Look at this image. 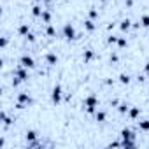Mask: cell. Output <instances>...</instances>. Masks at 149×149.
Instances as JSON below:
<instances>
[{"mask_svg":"<svg viewBox=\"0 0 149 149\" xmlns=\"http://www.w3.org/2000/svg\"><path fill=\"white\" fill-rule=\"evenodd\" d=\"M46 32H47V35H51V37H53V35H54V33H56V32H54V28H53V26H51V25H49V26H47V30H46Z\"/></svg>","mask_w":149,"mask_h":149,"instance_id":"d4e9b609","label":"cell"},{"mask_svg":"<svg viewBox=\"0 0 149 149\" xmlns=\"http://www.w3.org/2000/svg\"><path fill=\"white\" fill-rule=\"evenodd\" d=\"M93 56H95V53H93L91 49H86V51H84V54H83L84 61H91V60H93Z\"/></svg>","mask_w":149,"mask_h":149,"instance_id":"9a60e30c","label":"cell"},{"mask_svg":"<svg viewBox=\"0 0 149 149\" xmlns=\"http://www.w3.org/2000/svg\"><path fill=\"white\" fill-rule=\"evenodd\" d=\"M33 2H40V0H33Z\"/></svg>","mask_w":149,"mask_h":149,"instance_id":"f546056e","label":"cell"},{"mask_svg":"<svg viewBox=\"0 0 149 149\" xmlns=\"http://www.w3.org/2000/svg\"><path fill=\"white\" fill-rule=\"evenodd\" d=\"M63 35H65L68 40H72V39H76V37H77L76 28H74L70 23H65V26H63Z\"/></svg>","mask_w":149,"mask_h":149,"instance_id":"3957f363","label":"cell"},{"mask_svg":"<svg viewBox=\"0 0 149 149\" xmlns=\"http://www.w3.org/2000/svg\"><path fill=\"white\" fill-rule=\"evenodd\" d=\"M46 61L51 63V65H54V63L58 61V56H56L54 53H47V54H46Z\"/></svg>","mask_w":149,"mask_h":149,"instance_id":"9c48e42d","label":"cell"},{"mask_svg":"<svg viewBox=\"0 0 149 149\" xmlns=\"http://www.w3.org/2000/svg\"><path fill=\"white\" fill-rule=\"evenodd\" d=\"M139 128L142 132H149V119H144V121H139Z\"/></svg>","mask_w":149,"mask_h":149,"instance_id":"2e32d148","label":"cell"},{"mask_svg":"<svg viewBox=\"0 0 149 149\" xmlns=\"http://www.w3.org/2000/svg\"><path fill=\"white\" fill-rule=\"evenodd\" d=\"M144 70H146V72H147V74H149V61H147V63H146V67H144Z\"/></svg>","mask_w":149,"mask_h":149,"instance_id":"f1b7e54d","label":"cell"},{"mask_svg":"<svg viewBox=\"0 0 149 149\" xmlns=\"http://www.w3.org/2000/svg\"><path fill=\"white\" fill-rule=\"evenodd\" d=\"M7 42H9V40H7V37H4V39H2V42H0V46L6 47V46H7Z\"/></svg>","mask_w":149,"mask_h":149,"instance_id":"4316f807","label":"cell"},{"mask_svg":"<svg viewBox=\"0 0 149 149\" xmlns=\"http://www.w3.org/2000/svg\"><path fill=\"white\" fill-rule=\"evenodd\" d=\"M128 116H130L132 119L139 118V116H140V107H130V109H128Z\"/></svg>","mask_w":149,"mask_h":149,"instance_id":"ba28073f","label":"cell"},{"mask_svg":"<svg viewBox=\"0 0 149 149\" xmlns=\"http://www.w3.org/2000/svg\"><path fill=\"white\" fill-rule=\"evenodd\" d=\"M130 26H132V21H130L128 18H126V19H123V21H121V25H119V28H121L123 32H126Z\"/></svg>","mask_w":149,"mask_h":149,"instance_id":"4fadbf2b","label":"cell"},{"mask_svg":"<svg viewBox=\"0 0 149 149\" xmlns=\"http://www.w3.org/2000/svg\"><path fill=\"white\" fill-rule=\"evenodd\" d=\"M61 86L60 84H56L53 90H51V100H53V104H60L61 102Z\"/></svg>","mask_w":149,"mask_h":149,"instance_id":"5b68a950","label":"cell"},{"mask_svg":"<svg viewBox=\"0 0 149 149\" xmlns=\"http://www.w3.org/2000/svg\"><path fill=\"white\" fill-rule=\"evenodd\" d=\"M26 140H28V142L37 140V132H35V130H28V132H26Z\"/></svg>","mask_w":149,"mask_h":149,"instance_id":"8fae6325","label":"cell"},{"mask_svg":"<svg viewBox=\"0 0 149 149\" xmlns=\"http://www.w3.org/2000/svg\"><path fill=\"white\" fill-rule=\"evenodd\" d=\"M32 104V98H30V95L28 93H19L18 95V109H23L25 105H30Z\"/></svg>","mask_w":149,"mask_h":149,"instance_id":"7a4b0ae2","label":"cell"},{"mask_svg":"<svg viewBox=\"0 0 149 149\" xmlns=\"http://www.w3.org/2000/svg\"><path fill=\"white\" fill-rule=\"evenodd\" d=\"M107 42H109V44H116V42H118V37H114V35H112V37H109V39H107Z\"/></svg>","mask_w":149,"mask_h":149,"instance_id":"484cf974","label":"cell"},{"mask_svg":"<svg viewBox=\"0 0 149 149\" xmlns=\"http://www.w3.org/2000/svg\"><path fill=\"white\" fill-rule=\"evenodd\" d=\"M95 118H97V121H98V123H104V121H105V118H107V114H105L104 111H97V112H95Z\"/></svg>","mask_w":149,"mask_h":149,"instance_id":"30bf717a","label":"cell"},{"mask_svg":"<svg viewBox=\"0 0 149 149\" xmlns=\"http://www.w3.org/2000/svg\"><path fill=\"white\" fill-rule=\"evenodd\" d=\"M90 18H91V19H95V18H98V13H97L95 9H91V11H90Z\"/></svg>","mask_w":149,"mask_h":149,"instance_id":"cb8c5ba5","label":"cell"},{"mask_svg":"<svg viewBox=\"0 0 149 149\" xmlns=\"http://www.w3.org/2000/svg\"><path fill=\"white\" fill-rule=\"evenodd\" d=\"M100 2H105V0H100Z\"/></svg>","mask_w":149,"mask_h":149,"instance_id":"4dcf8cb0","label":"cell"},{"mask_svg":"<svg viewBox=\"0 0 149 149\" xmlns=\"http://www.w3.org/2000/svg\"><path fill=\"white\" fill-rule=\"evenodd\" d=\"M84 28H86L88 32H93V30H95V23H93V19H86V21H84Z\"/></svg>","mask_w":149,"mask_h":149,"instance_id":"e0dca14e","label":"cell"},{"mask_svg":"<svg viewBox=\"0 0 149 149\" xmlns=\"http://www.w3.org/2000/svg\"><path fill=\"white\" fill-rule=\"evenodd\" d=\"M26 37H28V40H30V42H33V40H35V35H33V33H28Z\"/></svg>","mask_w":149,"mask_h":149,"instance_id":"83f0119b","label":"cell"},{"mask_svg":"<svg viewBox=\"0 0 149 149\" xmlns=\"http://www.w3.org/2000/svg\"><path fill=\"white\" fill-rule=\"evenodd\" d=\"M140 25L146 26V28H149V16H142L140 18Z\"/></svg>","mask_w":149,"mask_h":149,"instance_id":"ffe728a7","label":"cell"},{"mask_svg":"<svg viewBox=\"0 0 149 149\" xmlns=\"http://www.w3.org/2000/svg\"><path fill=\"white\" fill-rule=\"evenodd\" d=\"M18 32H19V35H25V37H26V35L30 33V26H28V25H21V26L18 28Z\"/></svg>","mask_w":149,"mask_h":149,"instance_id":"5bb4252c","label":"cell"},{"mask_svg":"<svg viewBox=\"0 0 149 149\" xmlns=\"http://www.w3.org/2000/svg\"><path fill=\"white\" fill-rule=\"evenodd\" d=\"M19 65L25 67V68H33V67H35V60H33L32 56H28V54H23V56L19 58Z\"/></svg>","mask_w":149,"mask_h":149,"instance_id":"277c9868","label":"cell"},{"mask_svg":"<svg viewBox=\"0 0 149 149\" xmlns=\"http://www.w3.org/2000/svg\"><path fill=\"white\" fill-rule=\"evenodd\" d=\"M119 83L121 84H128L130 83V76L128 74H119Z\"/></svg>","mask_w":149,"mask_h":149,"instance_id":"ac0fdd59","label":"cell"},{"mask_svg":"<svg viewBox=\"0 0 149 149\" xmlns=\"http://www.w3.org/2000/svg\"><path fill=\"white\" fill-rule=\"evenodd\" d=\"M116 44H118L119 47H126V46H128V42H126V39H125V37H119Z\"/></svg>","mask_w":149,"mask_h":149,"instance_id":"d6986e66","label":"cell"},{"mask_svg":"<svg viewBox=\"0 0 149 149\" xmlns=\"http://www.w3.org/2000/svg\"><path fill=\"white\" fill-rule=\"evenodd\" d=\"M40 18H42V21H46V23H49V21H51V14H49V13H47V11H44V13H42V16H40Z\"/></svg>","mask_w":149,"mask_h":149,"instance_id":"44dd1931","label":"cell"},{"mask_svg":"<svg viewBox=\"0 0 149 149\" xmlns=\"http://www.w3.org/2000/svg\"><path fill=\"white\" fill-rule=\"evenodd\" d=\"M84 107H86V112L88 114H95L97 112V107H98V98L97 95H88L84 98Z\"/></svg>","mask_w":149,"mask_h":149,"instance_id":"6da1fadb","label":"cell"},{"mask_svg":"<svg viewBox=\"0 0 149 149\" xmlns=\"http://www.w3.org/2000/svg\"><path fill=\"white\" fill-rule=\"evenodd\" d=\"M119 135H121V140H135V133L130 128H123Z\"/></svg>","mask_w":149,"mask_h":149,"instance_id":"52a82bcc","label":"cell"},{"mask_svg":"<svg viewBox=\"0 0 149 149\" xmlns=\"http://www.w3.org/2000/svg\"><path fill=\"white\" fill-rule=\"evenodd\" d=\"M28 68H25V67H19V68H16V72H14V76L19 79V81H26L28 79V72H26Z\"/></svg>","mask_w":149,"mask_h":149,"instance_id":"8992f818","label":"cell"},{"mask_svg":"<svg viewBox=\"0 0 149 149\" xmlns=\"http://www.w3.org/2000/svg\"><path fill=\"white\" fill-rule=\"evenodd\" d=\"M42 13H44V11H42V7H40V6H33V7H32V14H33L35 18L42 16Z\"/></svg>","mask_w":149,"mask_h":149,"instance_id":"7c38bea8","label":"cell"},{"mask_svg":"<svg viewBox=\"0 0 149 149\" xmlns=\"http://www.w3.org/2000/svg\"><path fill=\"white\" fill-rule=\"evenodd\" d=\"M0 118L4 119V125H6V126H9V125H11V119H9V118L6 116V112H2V114H0Z\"/></svg>","mask_w":149,"mask_h":149,"instance_id":"603a6c76","label":"cell"},{"mask_svg":"<svg viewBox=\"0 0 149 149\" xmlns=\"http://www.w3.org/2000/svg\"><path fill=\"white\" fill-rule=\"evenodd\" d=\"M128 109H130V107H128L126 104H119V107H118V111H119L121 114H125V112H128Z\"/></svg>","mask_w":149,"mask_h":149,"instance_id":"7402d4cb","label":"cell"}]
</instances>
